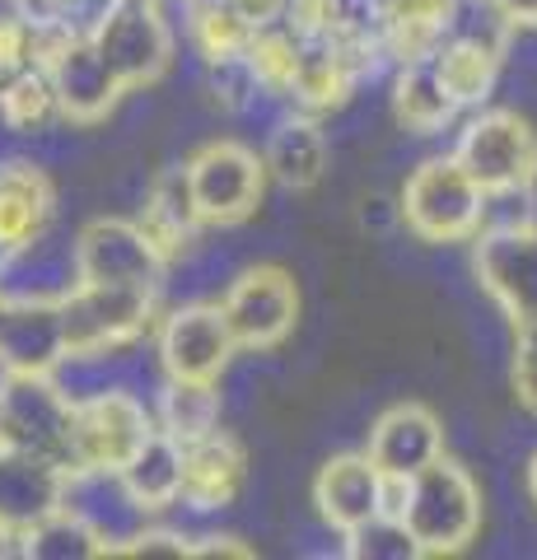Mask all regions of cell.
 <instances>
[{
    "mask_svg": "<svg viewBox=\"0 0 537 560\" xmlns=\"http://www.w3.org/2000/svg\"><path fill=\"white\" fill-rule=\"evenodd\" d=\"M393 514L411 528L421 556H458L477 541L487 504L472 471L454 458H435L411 481H393Z\"/></svg>",
    "mask_w": 537,
    "mask_h": 560,
    "instance_id": "1",
    "label": "cell"
},
{
    "mask_svg": "<svg viewBox=\"0 0 537 560\" xmlns=\"http://www.w3.org/2000/svg\"><path fill=\"white\" fill-rule=\"evenodd\" d=\"M75 393L57 374L0 370V444L43 458L51 467H75Z\"/></svg>",
    "mask_w": 537,
    "mask_h": 560,
    "instance_id": "2",
    "label": "cell"
},
{
    "mask_svg": "<svg viewBox=\"0 0 537 560\" xmlns=\"http://www.w3.org/2000/svg\"><path fill=\"white\" fill-rule=\"evenodd\" d=\"M397 215L421 243H472L491 220V197L458 154H435L411 168Z\"/></svg>",
    "mask_w": 537,
    "mask_h": 560,
    "instance_id": "3",
    "label": "cell"
},
{
    "mask_svg": "<svg viewBox=\"0 0 537 560\" xmlns=\"http://www.w3.org/2000/svg\"><path fill=\"white\" fill-rule=\"evenodd\" d=\"M66 313V346L71 360L66 364H84V360H108L117 350L136 346L160 327V290L150 285H80L61 300Z\"/></svg>",
    "mask_w": 537,
    "mask_h": 560,
    "instance_id": "4",
    "label": "cell"
},
{
    "mask_svg": "<svg viewBox=\"0 0 537 560\" xmlns=\"http://www.w3.org/2000/svg\"><path fill=\"white\" fill-rule=\"evenodd\" d=\"M472 271L514 331L537 323V224L528 215L487 220L472 238Z\"/></svg>",
    "mask_w": 537,
    "mask_h": 560,
    "instance_id": "5",
    "label": "cell"
},
{
    "mask_svg": "<svg viewBox=\"0 0 537 560\" xmlns=\"http://www.w3.org/2000/svg\"><path fill=\"white\" fill-rule=\"evenodd\" d=\"M454 154L487 197H518L537 168V131L510 108H477L463 121Z\"/></svg>",
    "mask_w": 537,
    "mask_h": 560,
    "instance_id": "6",
    "label": "cell"
},
{
    "mask_svg": "<svg viewBox=\"0 0 537 560\" xmlns=\"http://www.w3.org/2000/svg\"><path fill=\"white\" fill-rule=\"evenodd\" d=\"M90 38L98 43L103 61L113 66V75L127 84V94L160 84L173 66V28L160 0H113Z\"/></svg>",
    "mask_w": 537,
    "mask_h": 560,
    "instance_id": "7",
    "label": "cell"
},
{
    "mask_svg": "<svg viewBox=\"0 0 537 560\" xmlns=\"http://www.w3.org/2000/svg\"><path fill=\"white\" fill-rule=\"evenodd\" d=\"M173 257L150 238L141 220L103 215L75 234V276L90 285H150L160 290Z\"/></svg>",
    "mask_w": 537,
    "mask_h": 560,
    "instance_id": "8",
    "label": "cell"
},
{
    "mask_svg": "<svg viewBox=\"0 0 537 560\" xmlns=\"http://www.w3.org/2000/svg\"><path fill=\"white\" fill-rule=\"evenodd\" d=\"M187 178H192V197L206 220V230H224V224H244L267 191V160L238 140H211L187 160Z\"/></svg>",
    "mask_w": 537,
    "mask_h": 560,
    "instance_id": "9",
    "label": "cell"
},
{
    "mask_svg": "<svg viewBox=\"0 0 537 560\" xmlns=\"http://www.w3.org/2000/svg\"><path fill=\"white\" fill-rule=\"evenodd\" d=\"M160 420L127 388H94L75 401V467L122 471L150 444Z\"/></svg>",
    "mask_w": 537,
    "mask_h": 560,
    "instance_id": "10",
    "label": "cell"
},
{
    "mask_svg": "<svg viewBox=\"0 0 537 560\" xmlns=\"http://www.w3.org/2000/svg\"><path fill=\"white\" fill-rule=\"evenodd\" d=\"M61 510H71L103 541V556H122L154 523V510L141 504L117 467H71L61 477Z\"/></svg>",
    "mask_w": 537,
    "mask_h": 560,
    "instance_id": "11",
    "label": "cell"
},
{
    "mask_svg": "<svg viewBox=\"0 0 537 560\" xmlns=\"http://www.w3.org/2000/svg\"><path fill=\"white\" fill-rule=\"evenodd\" d=\"M234 331L224 323L220 304H178L154 327V355H160L164 378H192L220 383V374L234 360Z\"/></svg>",
    "mask_w": 537,
    "mask_h": 560,
    "instance_id": "12",
    "label": "cell"
},
{
    "mask_svg": "<svg viewBox=\"0 0 537 560\" xmlns=\"http://www.w3.org/2000/svg\"><path fill=\"white\" fill-rule=\"evenodd\" d=\"M224 323H230L238 350H276L300 318V290L281 267H248L224 290Z\"/></svg>",
    "mask_w": 537,
    "mask_h": 560,
    "instance_id": "13",
    "label": "cell"
},
{
    "mask_svg": "<svg viewBox=\"0 0 537 560\" xmlns=\"http://www.w3.org/2000/svg\"><path fill=\"white\" fill-rule=\"evenodd\" d=\"M43 66L51 75V90H57V113L71 127H98L117 108V98L127 94V84L113 75V66L103 61V51L90 33L61 38Z\"/></svg>",
    "mask_w": 537,
    "mask_h": 560,
    "instance_id": "14",
    "label": "cell"
},
{
    "mask_svg": "<svg viewBox=\"0 0 537 560\" xmlns=\"http://www.w3.org/2000/svg\"><path fill=\"white\" fill-rule=\"evenodd\" d=\"M71 360L61 300L0 294V370L57 374Z\"/></svg>",
    "mask_w": 537,
    "mask_h": 560,
    "instance_id": "15",
    "label": "cell"
},
{
    "mask_svg": "<svg viewBox=\"0 0 537 560\" xmlns=\"http://www.w3.org/2000/svg\"><path fill=\"white\" fill-rule=\"evenodd\" d=\"M314 504H318V518L327 528L346 537L351 528H360V523L393 510V481L374 467L370 453H337V458H327L318 467Z\"/></svg>",
    "mask_w": 537,
    "mask_h": 560,
    "instance_id": "16",
    "label": "cell"
},
{
    "mask_svg": "<svg viewBox=\"0 0 537 560\" xmlns=\"http://www.w3.org/2000/svg\"><path fill=\"white\" fill-rule=\"evenodd\" d=\"M365 453L388 481H411L435 458H444V425L421 401H397L370 425Z\"/></svg>",
    "mask_w": 537,
    "mask_h": 560,
    "instance_id": "17",
    "label": "cell"
},
{
    "mask_svg": "<svg viewBox=\"0 0 537 560\" xmlns=\"http://www.w3.org/2000/svg\"><path fill=\"white\" fill-rule=\"evenodd\" d=\"M51 183L38 164L28 160H5L0 164V271L14 253L33 248L47 238L51 224Z\"/></svg>",
    "mask_w": 537,
    "mask_h": 560,
    "instance_id": "18",
    "label": "cell"
},
{
    "mask_svg": "<svg viewBox=\"0 0 537 560\" xmlns=\"http://www.w3.org/2000/svg\"><path fill=\"white\" fill-rule=\"evenodd\" d=\"M248 477V453L234 434L211 430L206 440L187 444V477H183V504L197 514L230 510Z\"/></svg>",
    "mask_w": 537,
    "mask_h": 560,
    "instance_id": "19",
    "label": "cell"
},
{
    "mask_svg": "<svg viewBox=\"0 0 537 560\" xmlns=\"http://www.w3.org/2000/svg\"><path fill=\"white\" fill-rule=\"evenodd\" d=\"M61 467L0 444V523L10 533H24L51 510H61Z\"/></svg>",
    "mask_w": 537,
    "mask_h": 560,
    "instance_id": "20",
    "label": "cell"
},
{
    "mask_svg": "<svg viewBox=\"0 0 537 560\" xmlns=\"http://www.w3.org/2000/svg\"><path fill=\"white\" fill-rule=\"evenodd\" d=\"M267 173L285 191H308L327 173V136L314 113L285 108L267 131Z\"/></svg>",
    "mask_w": 537,
    "mask_h": 560,
    "instance_id": "21",
    "label": "cell"
},
{
    "mask_svg": "<svg viewBox=\"0 0 537 560\" xmlns=\"http://www.w3.org/2000/svg\"><path fill=\"white\" fill-rule=\"evenodd\" d=\"M141 224L150 230V238L178 261L192 243L201 238L206 220L197 210V197H192V178H187V164H173L164 168L160 178L150 183V197H145V210H141Z\"/></svg>",
    "mask_w": 537,
    "mask_h": 560,
    "instance_id": "22",
    "label": "cell"
},
{
    "mask_svg": "<svg viewBox=\"0 0 537 560\" xmlns=\"http://www.w3.org/2000/svg\"><path fill=\"white\" fill-rule=\"evenodd\" d=\"M458 98L448 94V84L440 75L435 57H421V61H402L397 66V80H393V117L402 121L407 131L416 136H435L444 127L458 121Z\"/></svg>",
    "mask_w": 537,
    "mask_h": 560,
    "instance_id": "23",
    "label": "cell"
},
{
    "mask_svg": "<svg viewBox=\"0 0 537 560\" xmlns=\"http://www.w3.org/2000/svg\"><path fill=\"white\" fill-rule=\"evenodd\" d=\"M435 66L448 84V94L458 98V108L477 113V108H487V98L495 94L505 51L491 47V43H477V38H444L435 47Z\"/></svg>",
    "mask_w": 537,
    "mask_h": 560,
    "instance_id": "24",
    "label": "cell"
},
{
    "mask_svg": "<svg viewBox=\"0 0 537 560\" xmlns=\"http://www.w3.org/2000/svg\"><path fill=\"white\" fill-rule=\"evenodd\" d=\"M127 486L141 495V504H150L154 514L183 504V477H187V444L173 440L168 430H154L150 444L136 453V458L122 467Z\"/></svg>",
    "mask_w": 537,
    "mask_h": 560,
    "instance_id": "25",
    "label": "cell"
},
{
    "mask_svg": "<svg viewBox=\"0 0 537 560\" xmlns=\"http://www.w3.org/2000/svg\"><path fill=\"white\" fill-rule=\"evenodd\" d=\"M154 420L173 440L192 444L220 430V393L215 383H192V378H164L160 401H154Z\"/></svg>",
    "mask_w": 537,
    "mask_h": 560,
    "instance_id": "26",
    "label": "cell"
},
{
    "mask_svg": "<svg viewBox=\"0 0 537 560\" xmlns=\"http://www.w3.org/2000/svg\"><path fill=\"white\" fill-rule=\"evenodd\" d=\"M253 24L238 14L230 0H187V38L206 57V66L248 57L253 47Z\"/></svg>",
    "mask_w": 537,
    "mask_h": 560,
    "instance_id": "27",
    "label": "cell"
},
{
    "mask_svg": "<svg viewBox=\"0 0 537 560\" xmlns=\"http://www.w3.org/2000/svg\"><path fill=\"white\" fill-rule=\"evenodd\" d=\"M57 113V90H51L47 66H24L0 80V121L10 131H38Z\"/></svg>",
    "mask_w": 537,
    "mask_h": 560,
    "instance_id": "28",
    "label": "cell"
},
{
    "mask_svg": "<svg viewBox=\"0 0 537 560\" xmlns=\"http://www.w3.org/2000/svg\"><path fill=\"white\" fill-rule=\"evenodd\" d=\"M20 556L24 560H94L103 556V541L71 510H51L47 518L20 533Z\"/></svg>",
    "mask_w": 537,
    "mask_h": 560,
    "instance_id": "29",
    "label": "cell"
},
{
    "mask_svg": "<svg viewBox=\"0 0 537 560\" xmlns=\"http://www.w3.org/2000/svg\"><path fill=\"white\" fill-rule=\"evenodd\" d=\"M341 541H346V556L351 560H421V547H416L411 528L393 510L360 523V528H351Z\"/></svg>",
    "mask_w": 537,
    "mask_h": 560,
    "instance_id": "30",
    "label": "cell"
},
{
    "mask_svg": "<svg viewBox=\"0 0 537 560\" xmlns=\"http://www.w3.org/2000/svg\"><path fill=\"white\" fill-rule=\"evenodd\" d=\"M24 66H43V38L20 10H0V80Z\"/></svg>",
    "mask_w": 537,
    "mask_h": 560,
    "instance_id": "31",
    "label": "cell"
},
{
    "mask_svg": "<svg viewBox=\"0 0 537 560\" xmlns=\"http://www.w3.org/2000/svg\"><path fill=\"white\" fill-rule=\"evenodd\" d=\"M514 397L524 401V411L537 416V323L514 331V364H510Z\"/></svg>",
    "mask_w": 537,
    "mask_h": 560,
    "instance_id": "32",
    "label": "cell"
},
{
    "mask_svg": "<svg viewBox=\"0 0 537 560\" xmlns=\"http://www.w3.org/2000/svg\"><path fill=\"white\" fill-rule=\"evenodd\" d=\"M187 556H253V547H244L238 537H192V551Z\"/></svg>",
    "mask_w": 537,
    "mask_h": 560,
    "instance_id": "33",
    "label": "cell"
},
{
    "mask_svg": "<svg viewBox=\"0 0 537 560\" xmlns=\"http://www.w3.org/2000/svg\"><path fill=\"white\" fill-rule=\"evenodd\" d=\"M495 10L505 14L514 28H537V0H495Z\"/></svg>",
    "mask_w": 537,
    "mask_h": 560,
    "instance_id": "34",
    "label": "cell"
},
{
    "mask_svg": "<svg viewBox=\"0 0 537 560\" xmlns=\"http://www.w3.org/2000/svg\"><path fill=\"white\" fill-rule=\"evenodd\" d=\"M5 556H20V533H10L5 523H0V560Z\"/></svg>",
    "mask_w": 537,
    "mask_h": 560,
    "instance_id": "35",
    "label": "cell"
},
{
    "mask_svg": "<svg viewBox=\"0 0 537 560\" xmlns=\"http://www.w3.org/2000/svg\"><path fill=\"white\" fill-rule=\"evenodd\" d=\"M524 201H528V220L537 224V168H533V178H528V187H524Z\"/></svg>",
    "mask_w": 537,
    "mask_h": 560,
    "instance_id": "36",
    "label": "cell"
},
{
    "mask_svg": "<svg viewBox=\"0 0 537 560\" xmlns=\"http://www.w3.org/2000/svg\"><path fill=\"white\" fill-rule=\"evenodd\" d=\"M524 486H528V500L537 504V448H533V458H528V471H524Z\"/></svg>",
    "mask_w": 537,
    "mask_h": 560,
    "instance_id": "37",
    "label": "cell"
},
{
    "mask_svg": "<svg viewBox=\"0 0 537 560\" xmlns=\"http://www.w3.org/2000/svg\"><path fill=\"white\" fill-rule=\"evenodd\" d=\"M5 5H20V0H5Z\"/></svg>",
    "mask_w": 537,
    "mask_h": 560,
    "instance_id": "38",
    "label": "cell"
}]
</instances>
